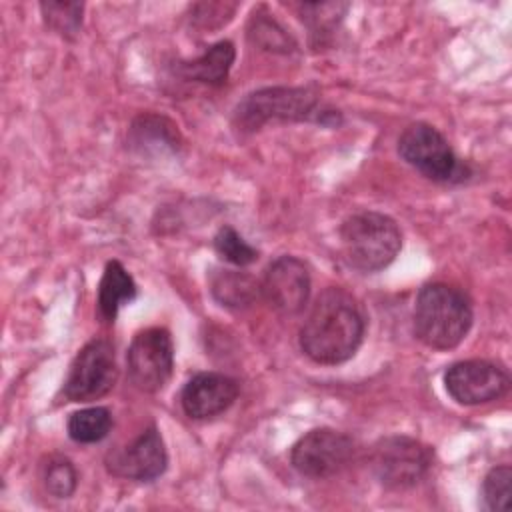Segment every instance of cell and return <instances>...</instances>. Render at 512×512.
Segmentation results:
<instances>
[{
	"label": "cell",
	"instance_id": "obj_1",
	"mask_svg": "<svg viewBox=\"0 0 512 512\" xmlns=\"http://www.w3.org/2000/svg\"><path fill=\"white\" fill-rule=\"evenodd\" d=\"M364 328L356 298L344 288L330 286L318 294L300 328V348L316 364H342L360 348Z\"/></svg>",
	"mask_w": 512,
	"mask_h": 512
},
{
	"label": "cell",
	"instance_id": "obj_2",
	"mask_svg": "<svg viewBox=\"0 0 512 512\" xmlns=\"http://www.w3.org/2000/svg\"><path fill=\"white\" fill-rule=\"evenodd\" d=\"M474 314L468 296L450 284H426L414 304V332L434 350L456 348L468 334Z\"/></svg>",
	"mask_w": 512,
	"mask_h": 512
},
{
	"label": "cell",
	"instance_id": "obj_3",
	"mask_svg": "<svg viewBox=\"0 0 512 512\" xmlns=\"http://www.w3.org/2000/svg\"><path fill=\"white\" fill-rule=\"evenodd\" d=\"M268 122H322L338 124V112L326 108L306 88H262L248 94L234 110V126L254 132Z\"/></svg>",
	"mask_w": 512,
	"mask_h": 512
},
{
	"label": "cell",
	"instance_id": "obj_4",
	"mask_svg": "<svg viewBox=\"0 0 512 512\" xmlns=\"http://www.w3.org/2000/svg\"><path fill=\"white\" fill-rule=\"evenodd\" d=\"M340 242L346 262L360 272L386 268L400 252L402 234L398 224L380 212H360L340 226Z\"/></svg>",
	"mask_w": 512,
	"mask_h": 512
},
{
	"label": "cell",
	"instance_id": "obj_5",
	"mask_svg": "<svg viewBox=\"0 0 512 512\" xmlns=\"http://www.w3.org/2000/svg\"><path fill=\"white\" fill-rule=\"evenodd\" d=\"M370 466L388 488L418 484L432 466V450L410 436H388L372 446Z\"/></svg>",
	"mask_w": 512,
	"mask_h": 512
},
{
	"label": "cell",
	"instance_id": "obj_6",
	"mask_svg": "<svg viewBox=\"0 0 512 512\" xmlns=\"http://www.w3.org/2000/svg\"><path fill=\"white\" fill-rule=\"evenodd\" d=\"M398 154L434 182H450L462 174V166L448 140L426 122H414L404 128L398 138Z\"/></svg>",
	"mask_w": 512,
	"mask_h": 512
},
{
	"label": "cell",
	"instance_id": "obj_7",
	"mask_svg": "<svg viewBox=\"0 0 512 512\" xmlns=\"http://www.w3.org/2000/svg\"><path fill=\"white\" fill-rule=\"evenodd\" d=\"M118 378L114 346L104 338L90 340L74 358L64 382L70 402H92L106 396Z\"/></svg>",
	"mask_w": 512,
	"mask_h": 512
},
{
	"label": "cell",
	"instance_id": "obj_8",
	"mask_svg": "<svg viewBox=\"0 0 512 512\" xmlns=\"http://www.w3.org/2000/svg\"><path fill=\"white\" fill-rule=\"evenodd\" d=\"M128 376L132 384L142 392L162 390L174 368V344L166 328L152 326L134 336L128 354Z\"/></svg>",
	"mask_w": 512,
	"mask_h": 512
},
{
	"label": "cell",
	"instance_id": "obj_9",
	"mask_svg": "<svg viewBox=\"0 0 512 512\" xmlns=\"http://www.w3.org/2000/svg\"><path fill=\"white\" fill-rule=\"evenodd\" d=\"M354 456V442L344 432L314 428L290 450L292 466L308 478H328L344 470Z\"/></svg>",
	"mask_w": 512,
	"mask_h": 512
},
{
	"label": "cell",
	"instance_id": "obj_10",
	"mask_svg": "<svg viewBox=\"0 0 512 512\" xmlns=\"http://www.w3.org/2000/svg\"><path fill=\"white\" fill-rule=\"evenodd\" d=\"M444 386L458 404L478 406L504 396L510 388V378L494 362L462 360L444 372Z\"/></svg>",
	"mask_w": 512,
	"mask_h": 512
},
{
	"label": "cell",
	"instance_id": "obj_11",
	"mask_svg": "<svg viewBox=\"0 0 512 512\" xmlns=\"http://www.w3.org/2000/svg\"><path fill=\"white\" fill-rule=\"evenodd\" d=\"M260 292L268 306L282 316H296L310 296L308 266L296 256L276 258L264 272Z\"/></svg>",
	"mask_w": 512,
	"mask_h": 512
},
{
	"label": "cell",
	"instance_id": "obj_12",
	"mask_svg": "<svg viewBox=\"0 0 512 512\" xmlns=\"http://www.w3.org/2000/svg\"><path fill=\"white\" fill-rule=\"evenodd\" d=\"M168 464L164 440L156 426L140 432L130 444L112 450L106 456V468L118 478L148 482L158 478Z\"/></svg>",
	"mask_w": 512,
	"mask_h": 512
},
{
	"label": "cell",
	"instance_id": "obj_13",
	"mask_svg": "<svg viewBox=\"0 0 512 512\" xmlns=\"http://www.w3.org/2000/svg\"><path fill=\"white\" fill-rule=\"evenodd\" d=\"M238 396L234 378L220 372H200L182 388L180 404L188 418L208 420L228 410Z\"/></svg>",
	"mask_w": 512,
	"mask_h": 512
},
{
	"label": "cell",
	"instance_id": "obj_14",
	"mask_svg": "<svg viewBox=\"0 0 512 512\" xmlns=\"http://www.w3.org/2000/svg\"><path fill=\"white\" fill-rule=\"evenodd\" d=\"M236 50L234 44L228 40L216 42L210 46L202 56L182 62L178 66L180 76L192 82H202V84H222L228 78V72L234 64Z\"/></svg>",
	"mask_w": 512,
	"mask_h": 512
},
{
	"label": "cell",
	"instance_id": "obj_15",
	"mask_svg": "<svg viewBox=\"0 0 512 512\" xmlns=\"http://www.w3.org/2000/svg\"><path fill=\"white\" fill-rule=\"evenodd\" d=\"M136 298V282L128 274V270L118 262L112 260L106 264L104 274L98 284V310L100 316L108 322H114L122 304Z\"/></svg>",
	"mask_w": 512,
	"mask_h": 512
},
{
	"label": "cell",
	"instance_id": "obj_16",
	"mask_svg": "<svg viewBox=\"0 0 512 512\" xmlns=\"http://www.w3.org/2000/svg\"><path fill=\"white\" fill-rule=\"evenodd\" d=\"M210 290L222 306L244 308L254 302L260 292V284L244 272L218 270L210 278Z\"/></svg>",
	"mask_w": 512,
	"mask_h": 512
},
{
	"label": "cell",
	"instance_id": "obj_17",
	"mask_svg": "<svg viewBox=\"0 0 512 512\" xmlns=\"http://www.w3.org/2000/svg\"><path fill=\"white\" fill-rule=\"evenodd\" d=\"M68 436L80 444H94L108 436L112 428V414L104 406L82 408L68 418Z\"/></svg>",
	"mask_w": 512,
	"mask_h": 512
},
{
	"label": "cell",
	"instance_id": "obj_18",
	"mask_svg": "<svg viewBox=\"0 0 512 512\" xmlns=\"http://www.w3.org/2000/svg\"><path fill=\"white\" fill-rule=\"evenodd\" d=\"M44 22L60 36H74L82 24V2H42Z\"/></svg>",
	"mask_w": 512,
	"mask_h": 512
},
{
	"label": "cell",
	"instance_id": "obj_19",
	"mask_svg": "<svg viewBox=\"0 0 512 512\" xmlns=\"http://www.w3.org/2000/svg\"><path fill=\"white\" fill-rule=\"evenodd\" d=\"M42 480H44V488L48 490V494L62 500V498H70L74 494L76 484H78V474L68 458L54 456L44 466Z\"/></svg>",
	"mask_w": 512,
	"mask_h": 512
},
{
	"label": "cell",
	"instance_id": "obj_20",
	"mask_svg": "<svg viewBox=\"0 0 512 512\" xmlns=\"http://www.w3.org/2000/svg\"><path fill=\"white\" fill-rule=\"evenodd\" d=\"M214 250L220 258L234 266H248L258 258V250L252 248L234 228L224 226L214 236Z\"/></svg>",
	"mask_w": 512,
	"mask_h": 512
},
{
	"label": "cell",
	"instance_id": "obj_21",
	"mask_svg": "<svg viewBox=\"0 0 512 512\" xmlns=\"http://www.w3.org/2000/svg\"><path fill=\"white\" fill-rule=\"evenodd\" d=\"M510 482H512V470L510 466H494L482 482V498L484 506L490 512L506 510L510 502Z\"/></svg>",
	"mask_w": 512,
	"mask_h": 512
}]
</instances>
